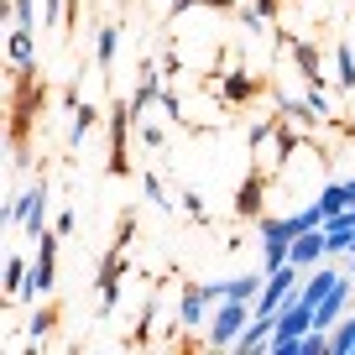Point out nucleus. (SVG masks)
I'll use <instances>...</instances> for the list:
<instances>
[{
  "label": "nucleus",
  "instance_id": "1",
  "mask_svg": "<svg viewBox=\"0 0 355 355\" xmlns=\"http://www.w3.org/2000/svg\"><path fill=\"white\" fill-rule=\"evenodd\" d=\"M131 125H136V110L131 100H115L110 105V157H105V173L110 178H131Z\"/></svg>",
  "mask_w": 355,
  "mask_h": 355
},
{
  "label": "nucleus",
  "instance_id": "2",
  "mask_svg": "<svg viewBox=\"0 0 355 355\" xmlns=\"http://www.w3.org/2000/svg\"><path fill=\"white\" fill-rule=\"evenodd\" d=\"M309 329H313V303L288 298L277 309V329H272V345H266V350H272V355H298V340Z\"/></svg>",
  "mask_w": 355,
  "mask_h": 355
},
{
  "label": "nucleus",
  "instance_id": "3",
  "mask_svg": "<svg viewBox=\"0 0 355 355\" xmlns=\"http://www.w3.org/2000/svg\"><path fill=\"white\" fill-rule=\"evenodd\" d=\"M58 245H63V235L58 230H47V235H37V261H32V277H26V288H21V298H53V288H58Z\"/></svg>",
  "mask_w": 355,
  "mask_h": 355
},
{
  "label": "nucleus",
  "instance_id": "4",
  "mask_svg": "<svg viewBox=\"0 0 355 355\" xmlns=\"http://www.w3.org/2000/svg\"><path fill=\"white\" fill-rule=\"evenodd\" d=\"M245 324H251V303L220 298V309H214V319H209V334H204V345H209V350H235V340H241Z\"/></svg>",
  "mask_w": 355,
  "mask_h": 355
},
{
  "label": "nucleus",
  "instance_id": "5",
  "mask_svg": "<svg viewBox=\"0 0 355 355\" xmlns=\"http://www.w3.org/2000/svg\"><path fill=\"white\" fill-rule=\"evenodd\" d=\"M125 277H131V261H125V245L115 241L110 251H105V261H100V277H94V288H100V319H110V313H115Z\"/></svg>",
  "mask_w": 355,
  "mask_h": 355
},
{
  "label": "nucleus",
  "instance_id": "6",
  "mask_svg": "<svg viewBox=\"0 0 355 355\" xmlns=\"http://www.w3.org/2000/svg\"><path fill=\"white\" fill-rule=\"evenodd\" d=\"M256 230H261V266H282V261H288V251H293V235H303L298 225H293V214H282V220L261 214Z\"/></svg>",
  "mask_w": 355,
  "mask_h": 355
},
{
  "label": "nucleus",
  "instance_id": "7",
  "mask_svg": "<svg viewBox=\"0 0 355 355\" xmlns=\"http://www.w3.org/2000/svg\"><path fill=\"white\" fill-rule=\"evenodd\" d=\"M266 183H272V173L266 167H245V178H241V189H235V214L241 220H261V209H266Z\"/></svg>",
  "mask_w": 355,
  "mask_h": 355
},
{
  "label": "nucleus",
  "instance_id": "8",
  "mask_svg": "<svg viewBox=\"0 0 355 355\" xmlns=\"http://www.w3.org/2000/svg\"><path fill=\"white\" fill-rule=\"evenodd\" d=\"M282 53H293V63H298L303 84H309V89H319V94H324V84H329V78H324V68H319V47H313V42H303V37H293V32H288V42H282Z\"/></svg>",
  "mask_w": 355,
  "mask_h": 355
},
{
  "label": "nucleus",
  "instance_id": "9",
  "mask_svg": "<svg viewBox=\"0 0 355 355\" xmlns=\"http://www.w3.org/2000/svg\"><path fill=\"white\" fill-rule=\"evenodd\" d=\"M288 261H293V266H303V272H313V266H324V261H329V241H324V225H319V230L293 235Z\"/></svg>",
  "mask_w": 355,
  "mask_h": 355
},
{
  "label": "nucleus",
  "instance_id": "10",
  "mask_svg": "<svg viewBox=\"0 0 355 355\" xmlns=\"http://www.w3.org/2000/svg\"><path fill=\"white\" fill-rule=\"evenodd\" d=\"M209 303H214L209 282H183V293H178V324H183V329H199Z\"/></svg>",
  "mask_w": 355,
  "mask_h": 355
},
{
  "label": "nucleus",
  "instance_id": "11",
  "mask_svg": "<svg viewBox=\"0 0 355 355\" xmlns=\"http://www.w3.org/2000/svg\"><path fill=\"white\" fill-rule=\"evenodd\" d=\"M256 94H261V78L256 73H245V68H225L220 73V100L230 105V110L235 105H251Z\"/></svg>",
  "mask_w": 355,
  "mask_h": 355
},
{
  "label": "nucleus",
  "instance_id": "12",
  "mask_svg": "<svg viewBox=\"0 0 355 355\" xmlns=\"http://www.w3.org/2000/svg\"><path fill=\"white\" fill-rule=\"evenodd\" d=\"M6 63L16 68H37V26H6Z\"/></svg>",
  "mask_w": 355,
  "mask_h": 355
},
{
  "label": "nucleus",
  "instance_id": "13",
  "mask_svg": "<svg viewBox=\"0 0 355 355\" xmlns=\"http://www.w3.org/2000/svg\"><path fill=\"white\" fill-rule=\"evenodd\" d=\"M261 282H266V266H261V272H241V277H225V282H209V293H214V303H220V298L256 303V298H261Z\"/></svg>",
  "mask_w": 355,
  "mask_h": 355
},
{
  "label": "nucleus",
  "instance_id": "14",
  "mask_svg": "<svg viewBox=\"0 0 355 355\" xmlns=\"http://www.w3.org/2000/svg\"><path fill=\"white\" fill-rule=\"evenodd\" d=\"M47 209H53V183H47V178H37L32 183V209H26V220H21V230L32 235H47Z\"/></svg>",
  "mask_w": 355,
  "mask_h": 355
},
{
  "label": "nucleus",
  "instance_id": "15",
  "mask_svg": "<svg viewBox=\"0 0 355 355\" xmlns=\"http://www.w3.org/2000/svg\"><path fill=\"white\" fill-rule=\"evenodd\" d=\"M157 73H162V68H157L152 58H146V63H141V78H136V94H131V110H136V121H141V115L152 110L157 100H162V78H157Z\"/></svg>",
  "mask_w": 355,
  "mask_h": 355
},
{
  "label": "nucleus",
  "instance_id": "16",
  "mask_svg": "<svg viewBox=\"0 0 355 355\" xmlns=\"http://www.w3.org/2000/svg\"><path fill=\"white\" fill-rule=\"evenodd\" d=\"M319 209H324V220L355 209V183H350V178H329V183L319 189Z\"/></svg>",
  "mask_w": 355,
  "mask_h": 355
},
{
  "label": "nucleus",
  "instance_id": "17",
  "mask_svg": "<svg viewBox=\"0 0 355 355\" xmlns=\"http://www.w3.org/2000/svg\"><path fill=\"white\" fill-rule=\"evenodd\" d=\"M53 329H58V303H47V298H42V303L32 309V319H26V345L37 350V345H42Z\"/></svg>",
  "mask_w": 355,
  "mask_h": 355
},
{
  "label": "nucleus",
  "instance_id": "18",
  "mask_svg": "<svg viewBox=\"0 0 355 355\" xmlns=\"http://www.w3.org/2000/svg\"><path fill=\"white\" fill-rule=\"evenodd\" d=\"M334 282H340V272H334V266H313V272H303V282H298V298H303V303H319L324 293L334 288Z\"/></svg>",
  "mask_w": 355,
  "mask_h": 355
},
{
  "label": "nucleus",
  "instance_id": "19",
  "mask_svg": "<svg viewBox=\"0 0 355 355\" xmlns=\"http://www.w3.org/2000/svg\"><path fill=\"white\" fill-rule=\"evenodd\" d=\"M277 115H288L293 125H309V131H313V125H324V115L313 110L309 100H293V94H277Z\"/></svg>",
  "mask_w": 355,
  "mask_h": 355
},
{
  "label": "nucleus",
  "instance_id": "20",
  "mask_svg": "<svg viewBox=\"0 0 355 355\" xmlns=\"http://www.w3.org/2000/svg\"><path fill=\"white\" fill-rule=\"evenodd\" d=\"M115 47H121V26L105 21L100 37H94V63H100V73H110V68H115Z\"/></svg>",
  "mask_w": 355,
  "mask_h": 355
},
{
  "label": "nucleus",
  "instance_id": "21",
  "mask_svg": "<svg viewBox=\"0 0 355 355\" xmlns=\"http://www.w3.org/2000/svg\"><path fill=\"white\" fill-rule=\"evenodd\" d=\"M26 277H32V261L26 256H6V277H0V288H6V298H21V288H26Z\"/></svg>",
  "mask_w": 355,
  "mask_h": 355
},
{
  "label": "nucleus",
  "instance_id": "22",
  "mask_svg": "<svg viewBox=\"0 0 355 355\" xmlns=\"http://www.w3.org/2000/svg\"><path fill=\"white\" fill-rule=\"evenodd\" d=\"M94 125H100V110H94L89 100H78V105H73V121H68V141L78 146L89 131H94Z\"/></svg>",
  "mask_w": 355,
  "mask_h": 355
},
{
  "label": "nucleus",
  "instance_id": "23",
  "mask_svg": "<svg viewBox=\"0 0 355 355\" xmlns=\"http://www.w3.org/2000/svg\"><path fill=\"white\" fill-rule=\"evenodd\" d=\"M334 84L340 89H355V53L345 37H334Z\"/></svg>",
  "mask_w": 355,
  "mask_h": 355
},
{
  "label": "nucleus",
  "instance_id": "24",
  "mask_svg": "<svg viewBox=\"0 0 355 355\" xmlns=\"http://www.w3.org/2000/svg\"><path fill=\"white\" fill-rule=\"evenodd\" d=\"M329 355H355V313H345L329 329Z\"/></svg>",
  "mask_w": 355,
  "mask_h": 355
},
{
  "label": "nucleus",
  "instance_id": "25",
  "mask_svg": "<svg viewBox=\"0 0 355 355\" xmlns=\"http://www.w3.org/2000/svg\"><path fill=\"white\" fill-rule=\"evenodd\" d=\"M141 193H146V204H157V209H162V214L173 209V193L162 189V178H157L152 167H146V173H141Z\"/></svg>",
  "mask_w": 355,
  "mask_h": 355
},
{
  "label": "nucleus",
  "instance_id": "26",
  "mask_svg": "<svg viewBox=\"0 0 355 355\" xmlns=\"http://www.w3.org/2000/svg\"><path fill=\"white\" fill-rule=\"evenodd\" d=\"M26 209H32V189H21L11 204H6V230H16V225L26 220Z\"/></svg>",
  "mask_w": 355,
  "mask_h": 355
},
{
  "label": "nucleus",
  "instance_id": "27",
  "mask_svg": "<svg viewBox=\"0 0 355 355\" xmlns=\"http://www.w3.org/2000/svg\"><path fill=\"white\" fill-rule=\"evenodd\" d=\"M178 204H183V214H189L193 225H209V209H204V199H199L193 189H183V193H178Z\"/></svg>",
  "mask_w": 355,
  "mask_h": 355
},
{
  "label": "nucleus",
  "instance_id": "28",
  "mask_svg": "<svg viewBox=\"0 0 355 355\" xmlns=\"http://www.w3.org/2000/svg\"><path fill=\"white\" fill-rule=\"evenodd\" d=\"M11 26H37V0H11Z\"/></svg>",
  "mask_w": 355,
  "mask_h": 355
},
{
  "label": "nucleus",
  "instance_id": "29",
  "mask_svg": "<svg viewBox=\"0 0 355 355\" xmlns=\"http://www.w3.org/2000/svg\"><path fill=\"white\" fill-rule=\"evenodd\" d=\"M115 241H121V245H131V241H136V209H125V214H121V225H115Z\"/></svg>",
  "mask_w": 355,
  "mask_h": 355
},
{
  "label": "nucleus",
  "instance_id": "30",
  "mask_svg": "<svg viewBox=\"0 0 355 355\" xmlns=\"http://www.w3.org/2000/svg\"><path fill=\"white\" fill-rule=\"evenodd\" d=\"M68 16V0H42V21L53 26V21H63Z\"/></svg>",
  "mask_w": 355,
  "mask_h": 355
},
{
  "label": "nucleus",
  "instance_id": "31",
  "mask_svg": "<svg viewBox=\"0 0 355 355\" xmlns=\"http://www.w3.org/2000/svg\"><path fill=\"white\" fill-rule=\"evenodd\" d=\"M73 225H78V214H73V209H63V214H58V220H53V230H58V235H63V241H68V235H73Z\"/></svg>",
  "mask_w": 355,
  "mask_h": 355
},
{
  "label": "nucleus",
  "instance_id": "32",
  "mask_svg": "<svg viewBox=\"0 0 355 355\" xmlns=\"http://www.w3.org/2000/svg\"><path fill=\"white\" fill-rule=\"evenodd\" d=\"M141 141L146 146H167V131H162V125H141Z\"/></svg>",
  "mask_w": 355,
  "mask_h": 355
},
{
  "label": "nucleus",
  "instance_id": "33",
  "mask_svg": "<svg viewBox=\"0 0 355 355\" xmlns=\"http://www.w3.org/2000/svg\"><path fill=\"white\" fill-rule=\"evenodd\" d=\"M350 277H355V251H350Z\"/></svg>",
  "mask_w": 355,
  "mask_h": 355
},
{
  "label": "nucleus",
  "instance_id": "34",
  "mask_svg": "<svg viewBox=\"0 0 355 355\" xmlns=\"http://www.w3.org/2000/svg\"><path fill=\"white\" fill-rule=\"evenodd\" d=\"M350 183H355V178H350Z\"/></svg>",
  "mask_w": 355,
  "mask_h": 355
}]
</instances>
